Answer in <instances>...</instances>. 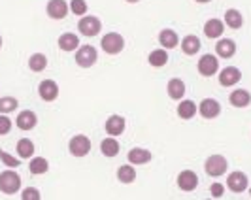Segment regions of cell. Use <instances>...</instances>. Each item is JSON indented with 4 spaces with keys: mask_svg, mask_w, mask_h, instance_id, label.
Here are the masks:
<instances>
[{
    "mask_svg": "<svg viewBox=\"0 0 251 200\" xmlns=\"http://www.w3.org/2000/svg\"><path fill=\"white\" fill-rule=\"evenodd\" d=\"M100 48L108 55H117V53H121L125 50V38L121 36L119 32H108V34L102 36Z\"/></svg>",
    "mask_w": 251,
    "mask_h": 200,
    "instance_id": "1",
    "label": "cell"
},
{
    "mask_svg": "<svg viewBox=\"0 0 251 200\" xmlns=\"http://www.w3.org/2000/svg\"><path fill=\"white\" fill-rule=\"evenodd\" d=\"M21 189V175L12 170H4L0 174V193L4 195H15Z\"/></svg>",
    "mask_w": 251,
    "mask_h": 200,
    "instance_id": "2",
    "label": "cell"
},
{
    "mask_svg": "<svg viewBox=\"0 0 251 200\" xmlns=\"http://www.w3.org/2000/svg\"><path fill=\"white\" fill-rule=\"evenodd\" d=\"M77 28H79V32H81L83 36L93 38L100 32L102 23H100V19L95 17V15H81V19L77 21Z\"/></svg>",
    "mask_w": 251,
    "mask_h": 200,
    "instance_id": "3",
    "label": "cell"
},
{
    "mask_svg": "<svg viewBox=\"0 0 251 200\" xmlns=\"http://www.w3.org/2000/svg\"><path fill=\"white\" fill-rule=\"evenodd\" d=\"M97 59H99V53L93 46H79L75 50V64L81 68H91L97 63Z\"/></svg>",
    "mask_w": 251,
    "mask_h": 200,
    "instance_id": "4",
    "label": "cell"
},
{
    "mask_svg": "<svg viewBox=\"0 0 251 200\" xmlns=\"http://www.w3.org/2000/svg\"><path fill=\"white\" fill-rule=\"evenodd\" d=\"M226 168H228V164H226V159L223 155H212V157H208L206 163H204L206 174L212 175V177L223 175L226 172Z\"/></svg>",
    "mask_w": 251,
    "mask_h": 200,
    "instance_id": "5",
    "label": "cell"
},
{
    "mask_svg": "<svg viewBox=\"0 0 251 200\" xmlns=\"http://www.w3.org/2000/svg\"><path fill=\"white\" fill-rule=\"evenodd\" d=\"M68 151L74 157H85L91 151V140L85 134H75L70 142H68Z\"/></svg>",
    "mask_w": 251,
    "mask_h": 200,
    "instance_id": "6",
    "label": "cell"
},
{
    "mask_svg": "<svg viewBox=\"0 0 251 200\" xmlns=\"http://www.w3.org/2000/svg\"><path fill=\"white\" fill-rule=\"evenodd\" d=\"M68 10H70V6H68L66 0H50L48 6H46L48 15H50L51 19H55V21L64 19V17L68 15Z\"/></svg>",
    "mask_w": 251,
    "mask_h": 200,
    "instance_id": "7",
    "label": "cell"
},
{
    "mask_svg": "<svg viewBox=\"0 0 251 200\" xmlns=\"http://www.w3.org/2000/svg\"><path fill=\"white\" fill-rule=\"evenodd\" d=\"M199 72H201L204 77H212L214 74H217L219 70V61L215 55H204L199 59V64H197Z\"/></svg>",
    "mask_w": 251,
    "mask_h": 200,
    "instance_id": "8",
    "label": "cell"
},
{
    "mask_svg": "<svg viewBox=\"0 0 251 200\" xmlns=\"http://www.w3.org/2000/svg\"><path fill=\"white\" fill-rule=\"evenodd\" d=\"M177 187L185 193H191L199 187V175L195 174L193 170H183L177 175Z\"/></svg>",
    "mask_w": 251,
    "mask_h": 200,
    "instance_id": "9",
    "label": "cell"
},
{
    "mask_svg": "<svg viewBox=\"0 0 251 200\" xmlns=\"http://www.w3.org/2000/svg\"><path fill=\"white\" fill-rule=\"evenodd\" d=\"M248 183H250L248 175L244 174V172H240V170L228 174V177H226V187L230 189L232 193H244L248 189Z\"/></svg>",
    "mask_w": 251,
    "mask_h": 200,
    "instance_id": "10",
    "label": "cell"
},
{
    "mask_svg": "<svg viewBox=\"0 0 251 200\" xmlns=\"http://www.w3.org/2000/svg\"><path fill=\"white\" fill-rule=\"evenodd\" d=\"M199 113L204 119H215L221 113V104L215 99H204L199 104Z\"/></svg>",
    "mask_w": 251,
    "mask_h": 200,
    "instance_id": "11",
    "label": "cell"
},
{
    "mask_svg": "<svg viewBox=\"0 0 251 200\" xmlns=\"http://www.w3.org/2000/svg\"><path fill=\"white\" fill-rule=\"evenodd\" d=\"M38 95H40V99L46 100V102H53L59 97V85L53 79H44L38 85Z\"/></svg>",
    "mask_w": 251,
    "mask_h": 200,
    "instance_id": "12",
    "label": "cell"
},
{
    "mask_svg": "<svg viewBox=\"0 0 251 200\" xmlns=\"http://www.w3.org/2000/svg\"><path fill=\"white\" fill-rule=\"evenodd\" d=\"M240 79H242V72H240L236 66H226L221 70V74H219V83L223 85V87H232V85H236Z\"/></svg>",
    "mask_w": 251,
    "mask_h": 200,
    "instance_id": "13",
    "label": "cell"
},
{
    "mask_svg": "<svg viewBox=\"0 0 251 200\" xmlns=\"http://www.w3.org/2000/svg\"><path fill=\"white\" fill-rule=\"evenodd\" d=\"M125 119L121 117V115H110L108 119H106V125H104V128H106V132L110 134V136H119V134H123L125 132Z\"/></svg>",
    "mask_w": 251,
    "mask_h": 200,
    "instance_id": "14",
    "label": "cell"
},
{
    "mask_svg": "<svg viewBox=\"0 0 251 200\" xmlns=\"http://www.w3.org/2000/svg\"><path fill=\"white\" fill-rule=\"evenodd\" d=\"M215 53H217L221 59H230V57L236 53V44H234L230 38H221V40L215 44Z\"/></svg>",
    "mask_w": 251,
    "mask_h": 200,
    "instance_id": "15",
    "label": "cell"
},
{
    "mask_svg": "<svg viewBox=\"0 0 251 200\" xmlns=\"http://www.w3.org/2000/svg\"><path fill=\"white\" fill-rule=\"evenodd\" d=\"M166 91H168V97L172 100H181L183 99V95H185V81L183 79H179V77H172L170 81H168V85H166Z\"/></svg>",
    "mask_w": 251,
    "mask_h": 200,
    "instance_id": "16",
    "label": "cell"
},
{
    "mask_svg": "<svg viewBox=\"0 0 251 200\" xmlns=\"http://www.w3.org/2000/svg\"><path fill=\"white\" fill-rule=\"evenodd\" d=\"M15 123H17V126L21 130H32L38 125V117L32 110H25V112H21L17 115V121Z\"/></svg>",
    "mask_w": 251,
    "mask_h": 200,
    "instance_id": "17",
    "label": "cell"
},
{
    "mask_svg": "<svg viewBox=\"0 0 251 200\" xmlns=\"http://www.w3.org/2000/svg\"><path fill=\"white\" fill-rule=\"evenodd\" d=\"M230 104L234 106V108H246V106H250L251 102V93L250 91H246V89H234L232 93H230Z\"/></svg>",
    "mask_w": 251,
    "mask_h": 200,
    "instance_id": "18",
    "label": "cell"
},
{
    "mask_svg": "<svg viewBox=\"0 0 251 200\" xmlns=\"http://www.w3.org/2000/svg\"><path fill=\"white\" fill-rule=\"evenodd\" d=\"M223 32H225V23L221 19H210V21L204 23V34H206V38L215 40V38L221 36Z\"/></svg>",
    "mask_w": 251,
    "mask_h": 200,
    "instance_id": "19",
    "label": "cell"
},
{
    "mask_svg": "<svg viewBox=\"0 0 251 200\" xmlns=\"http://www.w3.org/2000/svg\"><path fill=\"white\" fill-rule=\"evenodd\" d=\"M179 46H181V51L185 53V55H197L199 51H201V38L195 36V34H187V36L183 38L181 42H179Z\"/></svg>",
    "mask_w": 251,
    "mask_h": 200,
    "instance_id": "20",
    "label": "cell"
},
{
    "mask_svg": "<svg viewBox=\"0 0 251 200\" xmlns=\"http://www.w3.org/2000/svg\"><path fill=\"white\" fill-rule=\"evenodd\" d=\"M59 48L63 51H75L77 48H79V38H77V34H74V32H64V34H61L59 36Z\"/></svg>",
    "mask_w": 251,
    "mask_h": 200,
    "instance_id": "21",
    "label": "cell"
},
{
    "mask_svg": "<svg viewBox=\"0 0 251 200\" xmlns=\"http://www.w3.org/2000/svg\"><path fill=\"white\" fill-rule=\"evenodd\" d=\"M126 159L130 164H146L151 161V151L144 150V148H134V150L128 151Z\"/></svg>",
    "mask_w": 251,
    "mask_h": 200,
    "instance_id": "22",
    "label": "cell"
},
{
    "mask_svg": "<svg viewBox=\"0 0 251 200\" xmlns=\"http://www.w3.org/2000/svg\"><path fill=\"white\" fill-rule=\"evenodd\" d=\"M159 42H161V46H163L164 50H174L176 46H179V38H177L176 30H172V28H164V30H161Z\"/></svg>",
    "mask_w": 251,
    "mask_h": 200,
    "instance_id": "23",
    "label": "cell"
},
{
    "mask_svg": "<svg viewBox=\"0 0 251 200\" xmlns=\"http://www.w3.org/2000/svg\"><path fill=\"white\" fill-rule=\"evenodd\" d=\"M197 113H199V108H197V104L193 100H181L177 104V115L181 119H193Z\"/></svg>",
    "mask_w": 251,
    "mask_h": 200,
    "instance_id": "24",
    "label": "cell"
},
{
    "mask_svg": "<svg viewBox=\"0 0 251 200\" xmlns=\"http://www.w3.org/2000/svg\"><path fill=\"white\" fill-rule=\"evenodd\" d=\"M228 28H232V30H238L242 28L244 25V17H242V13L238 10H234V8H230V10H226L225 12V21H223Z\"/></svg>",
    "mask_w": 251,
    "mask_h": 200,
    "instance_id": "25",
    "label": "cell"
},
{
    "mask_svg": "<svg viewBox=\"0 0 251 200\" xmlns=\"http://www.w3.org/2000/svg\"><path fill=\"white\" fill-rule=\"evenodd\" d=\"M17 155H19V159H30L32 155H34V142L30 140V138H21L19 142H17Z\"/></svg>",
    "mask_w": 251,
    "mask_h": 200,
    "instance_id": "26",
    "label": "cell"
},
{
    "mask_svg": "<svg viewBox=\"0 0 251 200\" xmlns=\"http://www.w3.org/2000/svg\"><path fill=\"white\" fill-rule=\"evenodd\" d=\"M100 151L104 157H115V155H119V142L115 140V136L104 138L100 144Z\"/></svg>",
    "mask_w": 251,
    "mask_h": 200,
    "instance_id": "27",
    "label": "cell"
},
{
    "mask_svg": "<svg viewBox=\"0 0 251 200\" xmlns=\"http://www.w3.org/2000/svg\"><path fill=\"white\" fill-rule=\"evenodd\" d=\"M28 170H30L32 175L46 174V172L50 170V163H48V159H44V157H34V159L30 161V164H28Z\"/></svg>",
    "mask_w": 251,
    "mask_h": 200,
    "instance_id": "28",
    "label": "cell"
},
{
    "mask_svg": "<svg viewBox=\"0 0 251 200\" xmlns=\"http://www.w3.org/2000/svg\"><path fill=\"white\" fill-rule=\"evenodd\" d=\"M46 66H48V57H46L44 53H34V55H30V59H28V68H30L32 72H44Z\"/></svg>",
    "mask_w": 251,
    "mask_h": 200,
    "instance_id": "29",
    "label": "cell"
},
{
    "mask_svg": "<svg viewBox=\"0 0 251 200\" xmlns=\"http://www.w3.org/2000/svg\"><path fill=\"white\" fill-rule=\"evenodd\" d=\"M117 179H119L121 183H132V181L136 179V170L132 168V164H123V166H119V170H117Z\"/></svg>",
    "mask_w": 251,
    "mask_h": 200,
    "instance_id": "30",
    "label": "cell"
},
{
    "mask_svg": "<svg viewBox=\"0 0 251 200\" xmlns=\"http://www.w3.org/2000/svg\"><path fill=\"white\" fill-rule=\"evenodd\" d=\"M148 61H150L151 66L161 68V66L168 63V53H166V50H153L150 53V57H148Z\"/></svg>",
    "mask_w": 251,
    "mask_h": 200,
    "instance_id": "31",
    "label": "cell"
},
{
    "mask_svg": "<svg viewBox=\"0 0 251 200\" xmlns=\"http://www.w3.org/2000/svg\"><path fill=\"white\" fill-rule=\"evenodd\" d=\"M17 99L13 97H2L0 99V113H12L17 110Z\"/></svg>",
    "mask_w": 251,
    "mask_h": 200,
    "instance_id": "32",
    "label": "cell"
},
{
    "mask_svg": "<svg viewBox=\"0 0 251 200\" xmlns=\"http://www.w3.org/2000/svg\"><path fill=\"white\" fill-rule=\"evenodd\" d=\"M68 6H70V12L75 13V15H79V17L85 15V13H87V8H89L85 0H70Z\"/></svg>",
    "mask_w": 251,
    "mask_h": 200,
    "instance_id": "33",
    "label": "cell"
},
{
    "mask_svg": "<svg viewBox=\"0 0 251 200\" xmlns=\"http://www.w3.org/2000/svg\"><path fill=\"white\" fill-rule=\"evenodd\" d=\"M0 161H2V163L6 164L8 168H17V166L21 164V163H19V159H15V157H12L10 153H6L4 150H0Z\"/></svg>",
    "mask_w": 251,
    "mask_h": 200,
    "instance_id": "34",
    "label": "cell"
},
{
    "mask_svg": "<svg viewBox=\"0 0 251 200\" xmlns=\"http://www.w3.org/2000/svg\"><path fill=\"white\" fill-rule=\"evenodd\" d=\"M12 130V119L6 113H0V136L8 134Z\"/></svg>",
    "mask_w": 251,
    "mask_h": 200,
    "instance_id": "35",
    "label": "cell"
},
{
    "mask_svg": "<svg viewBox=\"0 0 251 200\" xmlns=\"http://www.w3.org/2000/svg\"><path fill=\"white\" fill-rule=\"evenodd\" d=\"M21 199L23 200H40L42 199V195H40V191H38L36 187H26V189H23Z\"/></svg>",
    "mask_w": 251,
    "mask_h": 200,
    "instance_id": "36",
    "label": "cell"
},
{
    "mask_svg": "<svg viewBox=\"0 0 251 200\" xmlns=\"http://www.w3.org/2000/svg\"><path fill=\"white\" fill-rule=\"evenodd\" d=\"M210 195H212L214 199H221V197L225 195V187L215 181V183H212V187H210Z\"/></svg>",
    "mask_w": 251,
    "mask_h": 200,
    "instance_id": "37",
    "label": "cell"
},
{
    "mask_svg": "<svg viewBox=\"0 0 251 200\" xmlns=\"http://www.w3.org/2000/svg\"><path fill=\"white\" fill-rule=\"evenodd\" d=\"M195 2H199V4H208V2H212V0H195Z\"/></svg>",
    "mask_w": 251,
    "mask_h": 200,
    "instance_id": "38",
    "label": "cell"
},
{
    "mask_svg": "<svg viewBox=\"0 0 251 200\" xmlns=\"http://www.w3.org/2000/svg\"><path fill=\"white\" fill-rule=\"evenodd\" d=\"M125 2H128V4H136V2H140V0H125Z\"/></svg>",
    "mask_w": 251,
    "mask_h": 200,
    "instance_id": "39",
    "label": "cell"
},
{
    "mask_svg": "<svg viewBox=\"0 0 251 200\" xmlns=\"http://www.w3.org/2000/svg\"><path fill=\"white\" fill-rule=\"evenodd\" d=\"M0 48H2V36H0Z\"/></svg>",
    "mask_w": 251,
    "mask_h": 200,
    "instance_id": "40",
    "label": "cell"
},
{
    "mask_svg": "<svg viewBox=\"0 0 251 200\" xmlns=\"http://www.w3.org/2000/svg\"><path fill=\"white\" fill-rule=\"evenodd\" d=\"M250 195H251V191H250Z\"/></svg>",
    "mask_w": 251,
    "mask_h": 200,
    "instance_id": "41",
    "label": "cell"
}]
</instances>
